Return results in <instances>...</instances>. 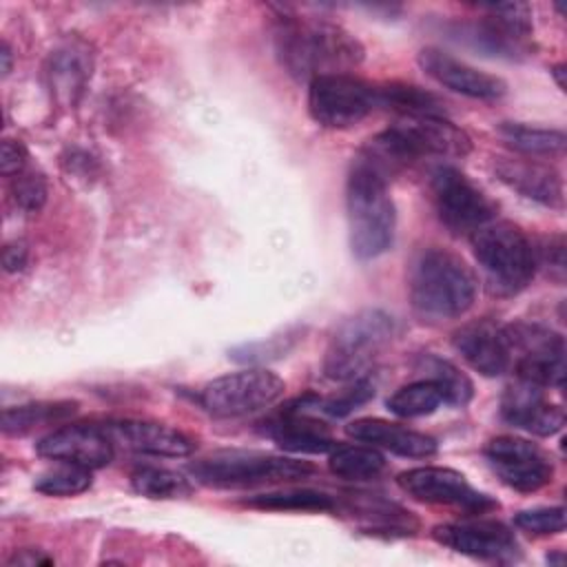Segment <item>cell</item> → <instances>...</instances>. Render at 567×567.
Here are the masks:
<instances>
[{"instance_id": "9a60e30c", "label": "cell", "mask_w": 567, "mask_h": 567, "mask_svg": "<svg viewBox=\"0 0 567 567\" xmlns=\"http://www.w3.org/2000/svg\"><path fill=\"white\" fill-rule=\"evenodd\" d=\"M432 536L441 545L481 560L509 563L520 556V547L514 532L501 520L492 518H470L436 525L432 529Z\"/></svg>"}, {"instance_id": "484cf974", "label": "cell", "mask_w": 567, "mask_h": 567, "mask_svg": "<svg viewBox=\"0 0 567 567\" xmlns=\"http://www.w3.org/2000/svg\"><path fill=\"white\" fill-rule=\"evenodd\" d=\"M78 412L75 401H40L24 403L2 410V430L4 434H27L42 425L62 423Z\"/></svg>"}, {"instance_id": "cb8c5ba5", "label": "cell", "mask_w": 567, "mask_h": 567, "mask_svg": "<svg viewBox=\"0 0 567 567\" xmlns=\"http://www.w3.org/2000/svg\"><path fill=\"white\" fill-rule=\"evenodd\" d=\"M350 514L361 520L368 534L410 536L419 529V520L410 512L383 498H354L350 503Z\"/></svg>"}, {"instance_id": "f1b7e54d", "label": "cell", "mask_w": 567, "mask_h": 567, "mask_svg": "<svg viewBox=\"0 0 567 567\" xmlns=\"http://www.w3.org/2000/svg\"><path fill=\"white\" fill-rule=\"evenodd\" d=\"M89 64L84 51L78 47H62L51 55V86L64 102H73L75 93L82 91L86 78H89Z\"/></svg>"}, {"instance_id": "74e56055", "label": "cell", "mask_w": 567, "mask_h": 567, "mask_svg": "<svg viewBox=\"0 0 567 567\" xmlns=\"http://www.w3.org/2000/svg\"><path fill=\"white\" fill-rule=\"evenodd\" d=\"M13 199L27 213H38L47 202V184L42 175L35 173H18L13 182Z\"/></svg>"}, {"instance_id": "d4e9b609", "label": "cell", "mask_w": 567, "mask_h": 567, "mask_svg": "<svg viewBox=\"0 0 567 567\" xmlns=\"http://www.w3.org/2000/svg\"><path fill=\"white\" fill-rule=\"evenodd\" d=\"M377 106L390 109L401 117H445V106L434 93L403 82L377 86Z\"/></svg>"}, {"instance_id": "e0dca14e", "label": "cell", "mask_w": 567, "mask_h": 567, "mask_svg": "<svg viewBox=\"0 0 567 567\" xmlns=\"http://www.w3.org/2000/svg\"><path fill=\"white\" fill-rule=\"evenodd\" d=\"M321 401L312 394L290 403L277 416H272L264 432L281 447L292 454H326L337 447L326 423L308 414L310 408H319Z\"/></svg>"}, {"instance_id": "8d00e7d4", "label": "cell", "mask_w": 567, "mask_h": 567, "mask_svg": "<svg viewBox=\"0 0 567 567\" xmlns=\"http://www.w3.org/2000/svg\"><path fill=\"white\" fill-rule=\"evenodd\" d=\"M374 396V383L365 377L354 379V383L350 388H346L343 392H339L337 396L321 401V410L330 416H346L352 410H357L359 405L368 403Z\"/></svg>"}, {"instance_id": "8fae6325", "label": "cell", "mask_w": 567, "mask_h": 567, "mask_svg": "<svg viewBox=\"0 0 567 567\" xmlns=\"http://www.w3.org/2000/svg\"><path fill=\"white\" fill-rule=\"evenodd\" d=\"M512 365L516 379L536 383L540 388H563L565 379V341L551 328L540 323L505 326Z\"/></svg>"}, {"instance_id": "1f68e13d", "label": "cell", "mask_w": 567, "mask_h": 567, "mask_svg": "<svg viewBox=\"0 0 567 567\" xmlns=\"http://www.w3.org/2000/svg\"><path fill=\"white\" fill-rule=\"evenodd\" d=\"M131 485L137 494L146 498H162V501L186 498L193 492V485L184 474L166 467H153V465L137 467L131 474Z\"/></svg>"}, {"instance_id": "3957f363", "label": "cell", "mask_w": 567, "mask_h": 567, "mask_svg": "<svg viewBox=\"0 0 567 567\" xmlns=\"http://www.w3.org/2000/svg\"><path fill=\"white\" fill-rule=\"evenodd\" d=\"M346 208L350 248L359 259H374L390 250L396 210L388 193V179L361 155L352 162L348 175Z\"/></svg>"}, {"instance_id": "9c48e42d", "label": "cell", "mask_w": 567, "mask_h": 567, "mask_svg": "<svg viewBox=\"0 0 567 567\" xmlns=\"http://www.w3.org/2000/svg\"><path fill=\"white\" fill-rule=\"evenodd\" d=\"M284 390L286 383L277 374L264 368H248L208 381L197 399L213 416H244L272 405Z\"/></svg>"}, {"instance_id": "44dd1931", "label": "cell", "mask_w": 567, "mask_h": 567, "mask_svg": "<svg viewBox=\"0 0 567 567\" xmlns=\"http://www.w3.org/2000/svg\"><path fill=\"white\" fill-rule=\"evenodd\" d=\"M494 168L498 179L523 197L545 206L563 204V182L554 166L532 157H501Z\"/></svg>"}, {"instance_id": "d6a6232c", "label": "cell", "mask_w": 567, "mask_h": 567, "mask_svg": "<svg viewBox=\"0 0 567 567\" xmlns=\"http://www.w3.org/2000/svg\"><path fill=\"white\" fill-rule=\"evenodd\" d=\"M33 487L47 496H75L91 487V470L73 463H62L40 474Z\"/></svg>"}, {"instance_id": "603a6c76", "label": "cell", "mask_w": 567, "mask_h": 567, "mask_svg": "<svg viewBox=\"0 0 567 567\" xmlns=\"http://www.w3.org/2000/svg\"><path fill=\"white\" fill-rule=\"evenodd\" d=\"M348 436L354 441L383 447L392 454L408 458H427L436 454V441L423 432L403 427L399 423H390L383 419H357L346 425Z\"/></svg>"}, {"instance_id": "4316f807", "label": "cell", "mask_w": 567, "mask_h": 567, "mask_svg": "<svg viewBox=\"0 0 567 567\" xmlns=\"http://www.w3.org/2000/svg\"><path fill=\"white\" fill-rule=\"evenodd\" d=\"M501 137L525 157H551L565 151L567 137L558 128H538L518 122H503L498 126Z\"/></svg>"}, {"instance_id": "30bf717a", "label": "cell", "mask_w": 567, "mask_h": 567, "mask_svg": "<svg viewBox=\"0 0 567 567\" xmlns=\"http://www.w3.org/2000/svg\"><path fill=\"white\" fill-rule=\"evenodd\" d=\"M481 9L487 11L481 20L458 27L461 40L494 58L518 60L532 53V11L527 4L503 2Z\"/></svg>"}, {"instance_id": "ba28073f", "label": "cell", "mask_w": 567, "mask_h": 567, "mask_svg": "<svg viewBox=\"0 0 567 567\" xmlns=\"http://www.w3.org/2000/svg\"><path fill=\"white\" fill-rule=\"evenodd\" d=\"M377 106V86L350 73L319 75L308 86V111L326 128H350Z\"/></svg>"}, {"instance_id": "7c38bea8", "label": "cell", "mask_w": 567, "mask_h": 567, "mask_svg": "<svg viewBox=\"0 0 567 567\" xmlns=\"http://www.w3.org/2000/svg\"><path fill=\"white\" fill-rule=\"evenodd\" d=\"M432 197L439 219L456 235H472L496 215V204L450 164L432 173Z\"/></svg>"}, {"instance_id": "ffe728a7", "label": "cell", "mask_w": 567, "mask_h": 567, "mask_svg": "<svg viewBox=\"0 0 567 567\" xmlns=\"http://www.w3.org/2000/svg\"><path fill=\"white\" fill-rule=\"evenodd\" d=\"M456 352L483 377H498L512 368V350L505 326L478 319L454 332Z\"/></svg>"}, {"instance_id": "60d3db41", "label": "cell", "mask_w": 567, "mask_h": 567, "mask_svg": "<svg viewBox=\"0 0 567 567\" xmlns=\"http://www.w3.org/2000/svg\"><path fill=\"white\" fill-rule=\"evenodd\" d=\"M11 565H24V567H33V565H51L53 558L44 556L42 551H35V549H22L20 554H16L11 560Z\"/></svg>"}, {"instance_id": "e575fe53", "label": "cell", "mask_w": 567, "mask_h": 567, "mask_svg": "<svg viewBox=\"0 0 567 567\" xmlns=\"http://www.w3.org/2000/svg\"><path fill=\"white\" fill-rule=\"evenodd\" d=\"M423 363H425V370L430 372L427 379L436 381L439 388L443 390L445 403L465 405L472 399L474 385L467 379V374H463L456 365H452L450 361L439 359V357H425Z\"/></svg>"}, {"instance_id": "d590c367", "label": "cell", "mask_w": 567, "mask_h": 567, "mask_svg": "<svg viewBox=\"0 0 567 567\" xmlns=\"http://www.w3.org/2000/svg\"><path fill=\"white\" fill-rule=\"evenodd\" d=\"M518 529L534 536H551L565 529V509L563 507H538L525 509L514 516Z\"/></svg>"}, {"instance_id": "5bb4252c", "label": "cell", "mask_w": 567, "mask_h": 567, "mask_svg": "<svg viewBox=\"0 0 567 567\" xmlns=\"http://www.w3.org/2000/svg\"><path fill=\"white\" fill-rule=\"evenodd\" d=\"M485 458L498 478L516 492H536L551 483V458L532 441L496 436L485 445Z\"/></svg>"}, {"instance_id": "7bdbcfd3", "label": "cell", "mask_w": 567, "mask_h": 567, "mask_svg": "<svg viewBox=\"0 0 567 567\" xmlns=\"http://www.w3.org/2000/svg\"><path fill=\"white\" fill-rule=\"evenodd\" d=\"M563 73H565V66H563V64H558V66H554V69H551V75L556 78V82H558V86H560V89H565V80H563Z\"/></svg>"}, {"instance_id": "d6986e66", "label": "cell", "mask_w": 567, "mask_h": 567, "mask_svg": "<svg viewBox=\"0 0 567 567\" xmlns=\"http://www.w3.org/2000/svg\"><path fill=\"white\" fill-rule=\"evenodd\" d=\"M419 64L441 86L474 100H498L507 91V84L501 78L478 71L436 47L421 49Z\"/></svg>"}, {"instance_id": "f546056e", "label": "cell", "mask_w": 567, "mask_h": 567, "mask_svg": "<svg viewBox=\"0 0 567 567\" xmlns=\"http://www.w3.org/2000/svg\"><path fill=\"white\" fill-rule=\"evenodd\" d=\"M441 403H445L443 390L432 379H421L399 388L388 399V410L401 419H416L432 414Z\"/></svg>"}, {"instance_id": "277c9868", "label": "cell", "mask_w": 567, "mask_h": 567, "mask_svg": "<svg viewBox=\"0 0 567 567\" xmlns=\"http://www.w3.org/2000/svg\"><path fill=\"white\" fill-rule=\"evenodd\" d=\"M476 275L445 248L423 250L410 270V301L425 319H454L465 315L476 297Z\"/></svg>"}, {"instance_id": "ab89813d", "label": "cell", "mask_w": 567, "mask_h": 567, "mask_svg": "<svg viewBox=\"0 0 567 567\" xmlns=\"http://www.w3.org/2000/svg\"><path fill=\"white\" fill-rule=\"evenodd\" d=\"M2 264L7 272H18L27 266V246L20 241L7 244L2 250Z\"/></svg>"}, {"instance_id": "f35d334b", "label": "cell", "mask_w": 567, "mask_h": 567, "mask_svg": "<svg viewBox=\"0 0 567 567\" xmlns=\"http://www.w3.org/2000/svg\"><path fill=\"white\" fill-rule=\"evenodd\" d=\"M27 164V151L20 142L16 140H4L2 142V151H0V168H2V175H18L22 173Z\"/></svg>"}, {"instance_id": "52a82bcc", "label": "cell", "mask_w": 567, "mask_h": 567, "mask_svg": "<svg viewBox=\"0 0 567 567\" xmlns=\"http://www.w3.org/2000/svg\"><path fill=\"white\" fill-rule=\"evenodd\" d=\"M392 334L394 319L388 312L379 308L354 312L334 330L328 343L323 359L326 377L332 381L361 379Z\"/></svg>"}, {"instance_id": "8992f818", "label": "cell", "mask_w": 567, "mask_h": 567, "mask_svg": "<svg viewBox=\"0 0 567 567\" xmlns=\"http://www.w3.org/2000/svg\"><path fill=\"white\" fill-rule=\"evenodd\" d=\"M190 474L210 487L241 489L259 485H279L303 481L315 474V465L288 456H275L264 452L226 450L199 458L190 465Z\"/></svg>"}, {"instance_id": "7a4b0ae2", "label": "cell", "mask_w": 567, "mask_h": 567, "mask_svg": "<svg viewBox=\"0 0 567 567\" xmlns=\"http://www.w3.org/2000/svg\"><path fill=\"white\" fill-rule=\"evenodd\" d=\"M472 148L465 131L447 117H401L361 153L385 179L421 157H463Z\"/></svg>"}, {"instance_id": "6da1fadb", "label": "cell", "mask_w": 567, "mask_h": 567, "mask_svg": "<svg viewBox=\"0 0 567 567\" xmlns=\"http://www.w3.org/2000/svg\"><path fill=\"white\" fill-rule=\"evenodd\" d=\"M275 51L281 66L299 82L350 73L363 58V44L343 27L281 11L275 24Z\"/></svg>"}, {"instance_id": "7402d4cb", "label": "cell", "mask_w": 567, "mask_h": 567, "mask_svg": "<svg viewBox=\"0 0 567 567\" xmlns=\"http://www.w3.org/2000/svg\"><path fill=\"white\" fill-rule=\"evenodd\" d=\"M109 434L113 441L122 443L124 447L140 452V454H151V456H188L195 450V441L186 436L184 432L162 425V423H151V421H117L106 425Z\"/></svg>"}, {"instance_id": "ac0fdd59", "label": "cell", "mask_w": 567, "mask_h": 567, "mask_svg": "<svg viewBox=\"0 0 567 567\" xmlns=\"http://www.w3.org/2000/svg\"><path fill=\"white\" fill-rule=\"evenodd\" d=\"M501 416L514 427L536 436H551L563 430L565 412L545 399V388L516 379L505 388L501 399Z\"/></svg>"}, {"instance_id": "4dcf8cb0", "label": "cell", "mask_w": 567, "mask_h": 567, "mask_svg": "<svg viewBox=\"0 0 567 567\" xmlns=\"http://www.w3.org/2000/svg\"><path fill=\"white\" fill-rule=\"evenodd\" d=\"M250 507L259 509H277V512H332L337 501L317 489H284V492H266L246 501Z\"/></svg>"}, {"instance_id": "5b68a950", "label": "cell", "mask_w": 567, "mask_h": 567, "mask_svg": "<svg viewBox=\"0 0 567 567\" xmlns=\"http://www.w3.org/2000/svg\"><path fill=\"white\" fill-rule=\"evenodd\" d=\"M470 237L492 295L509 297L529 286L538 268L536 246L518 226L489 221Z\"/></svg>"}, {"instance_id": "b9f144b4", "label": "cell", "mask_w": 567, "mask_h": 567, "mask_svg": "<svg viewBox=\"0 0 567 567\" xmlns=\"http://www.w3.org/2000/svg\"><path fill=\"white\" fill-rule=\"evenodd\" d=\"M0 55H2V73L7 75L11 71V49H9L7 42L2 44V53Z\"/></svg>"}, {"instance_id": "4fadbf2b", "label": "cell", "mask_w": 567, "mask_h": 567, "mask_svg": "<svg viewBox=\"0 0 567 567\" xmlns=\"http://www.w3.org/2000/svg\"><path fill=\"white\" fill-rule=\"evenodd\" d=\"M399 487L408 492L412 498L434 505H452L467 514H485L496 509L498 503L470 485V481L450 467H414L401 472L396 478Z\"/></svg>"}, {"instance_id": "83f0119b", "label": "cell", "mask_w": 567, "mask_h": 567, "mask_svg": "<svg viewBox=\"0 0 567 567\" xmlns=\"http://www.w3.org/2000/svg\"><path fill=\"white\" fill-rule=\"evenodd\" d=\"M328 465L339 478L370 481L385 470V458L374 445H337Z\"/></svg>"}, {"instance_id": "2e32d148", "label": "cell", "mask_w": 567, "mask_h": 567, "mask_svg": "<svg viewBox=\"0 0 567 567\" xmlns=\"http://www.w3.org/2000/svg\"><path fill=\"white\" fill-rule=\"evenodd\" d=\"M38 454L58 463H73L89 470L104 467L113 461V439L106 427L73 423L62 425L44 434L38 445Z\"/></svg>"}, {"instance_id": "836d02e7", "label": "cell", "mask_w": 567, "mask_h": 567, "mask_svg": "<svg viewBox=\"0 0 567 567\" xmlns=\"http://www.w3.org/2000/svg\"><path fill=\"white\" fill-rule=\"evenodd\" d=\"M301 339V330L299 328H288L281 334H272L264 341H252V343H241L237 348H233L228 352L230 359L239 361V363H264V361H272V359H281L286 357L297 341Z\"/></svg>"}]
</instances>
